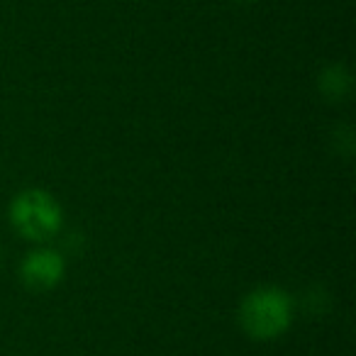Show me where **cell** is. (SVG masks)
Here are the masks:
<instances>
[{
  "mask_svg": "<svg viewBox=\"0 0 356 356\" xmlns=\"http://www.w3.org/2000/svg\"><path fill=\"white\" fill-rule=\"evenodd\" d=\"M10 225L30 242H49L64 227V208L44 188H25L10 200Z\"/></svg>",
  "mask_w": 356,
  "mask_h": 356,
  "instance_id": "2",
  "label": "cell"
},
{
  "mask_svg": "<svg viewBox=\"0 0 356 356\" xmlns=\"http://www.w3.org/2000/svg\"><path fill=\"white\" fill-rule=\"evenodd\" d=\"M239 3H254V0H239Z\"/></svg>",
  "mask_w": 356,
  "mask_h": 356,
  "instance_id": "5",
  "label": "cell"
},
{
  "mask_svg": "<svg viewBox=\"0 0 356 356\" xmlns=\"http://www.w3.org/2000/svg\"><path fill=\"white\" fill-rule=\"evenodd\" d=\"M0 257H3V247H0Z\"/></svg>",
  "mask_w": 356,
  "mask_h": 356,
  "instance_id": "6",
  "label": "cell"
},
{
  "mask_svg": "<svg viewBox=\"0 0 356 356\" xmlns=\"http://www.w3.org/2000/svg\"><path fill=\"white\" fill-rule=\"evenodd\" d=\"M296 317V300L281 286H259L239 305V325L252 339L273 341L283 337Z\"/></svg>",
  "mask_w": 356,
  "mask_h": 356,
  "instance_id": "1",
  "label": "cell"
},
{
  "mask_svg": "<svg viewBox=\"0 0 356 356\" xmlns=\"http://www.w3.org/2000/svg\"><path fill=\"white\" fill-rule=\"evenodd\" d=\"M66 276V259L51 247H37L22 259L20 278L32 291H51Z\"/></svg>",
  "mask_w": 356,
  "mask_h": 356,
  "instance_id": "3",
  "label": "cell"
},
{
  "mask_svg": "<svg viewBox=\"0 0 356 356\" xmlns=\"http://www.w3.org/2000/svg\"><path fill=\"white\" fill-rule=\"evenodd\" d=\"M317 88H320V93L325 95L330 103H341L344 98H349L351 88H354V79H351L346 66L332 64L320 74Z\"/></svg>",
  "mask_w": 356,
  "mask_h": 356,
  "instance_id": "4",
  "label": "cell"
}]
</instances>
